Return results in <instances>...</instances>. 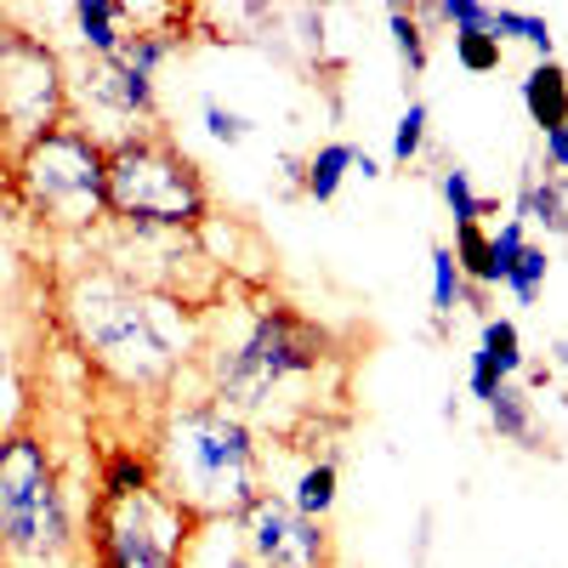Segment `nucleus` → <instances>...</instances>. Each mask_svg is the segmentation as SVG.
Masks as SVG:
<instances>
[{
    "label": "nucleus",
    "mask_w": 568,
    "mask_h": 568,
    "mask_svg": "<svg viewBox=\"0 0 568 568\" xmlns=\"http://www.w3.org/2000/svg\"><path fill=\"white\" fill-rule=\"evenodd\" d=\"M347 347L307 307L262 284H227L205 313L194 369L205 393L251 420L262 438L302 449L329 426V404L347 398Z\"/></svg>",
    "instance_id": "obj_1"
},
{
    "label": "nucleus",
    "mask_w": 568,
    "mask_h": 568,
    "mask_svg": "<svg viewBox=\"0 0 568 568\" xmlns=\"http://www.w3.org/2000/svg\"><path fill=\"white\" fill-rule=\"evenodd\" d=\"M63 18L74 34V58H114L131 34V0H74Z\"/></svg>",
    "instance_id": "obj_12"
},
{
    "label": "nucleus",
    "mask_w": 568,
    "mask_h": 568,
    "mask_svg": "<svg viewBox=\"0 0 568 568\" xmlns=\"http://www.w3.org/2000/svg\"><path fill=\"white\" fill-rule=\"evenodd\" d=\"M149 455H154L160 489L182 511H194L200 524H211V517H227L233 524L273 484L267 478V438L251 420L222 409L205 387L187 398H165Z\"/></svg>",
    "instance_id": "obj_3"
},
{
    "label": "nucleus",
    "mask_w": 568,
    "mask_h": 568,
    "mask_svg": "<svg viewBox=\"0 0 568 568\" xmlns=\"http://www.w3.org/2000/svg\"><path fill=\"white\" fill-rule=\"evenodd\" d=\"M489 415V433L511 449H524V455H540L546 449V426H540V398L524 393V382H500V393L484 404Z\"/></svg>",
    "instance_id": "obj_14"
},
{
    "label": "nucleus",
    "mask_w": 568,
    "mask_h": 568,
    "mask_svg": "<svg viewBox=\"0 0 568 568\" xmlns=\"http://www.w3.org/2000/svg\"><path fill=\"white\" fill-rule=\"evenodd\" d=\"M211 222H216L211 176L165 125L109 149V227L200 240Z\"/></svg>",
    "instance_id": "obj_5"
},
{
    "label": "nucleus",
    "mask_w": 568,
    "mask_h": 568,
    "mask_svg": "<svg viewBox=\"0 0 568 568\" xmlns=\"http://www.w3.org/2000/svg\"><path fill=\"white\" fill-rule=\"evenodd\" d=\"M517 98H524V114H529V125L540 136L557 131V125H568V69L557 58L551 63H535L524 74V85H517Z\"/></svg>",
    "instance_id": "obj_15"
},
{
    "label": "nucleus",
    "mask_w": 568,
    "mask_h": 568,
    "mask_svg": "<svg viewBox=\"0 0 568 568\" xmlns=\"http://www.w3.org/2000/svg\"><path fill=\"white\" fill-rule=\"evenodd\" d=\"M433 524H438V511L420 506V517H415V546H409V562H415V568H426V557H433Z\"/></svg>",
    "instance_id": "obj_32"
},
{
    "label": "nucleus",
    "mask_w": 568,
    "mask_h": 568,
    "mask_svg": "<svg viewBox=\"0 0 568 568\" xmlns=\"http://www.w3.org/2000/svg\"><path fill=\"white\" fill-rule=\"evenodd\" d=\"M449 40H455V63H460L466 74H500V63H506V45H500L489 29L449 34Z\"/></svg>",
    "instance_id": "obj_28"
},
{
    "label": "nucleus",
    "mask_w": 568,
    "mask_h": 568,
    "mask_svg": "<svg viewBox=\"0 0 568 568\" xmlns=\"http://www.w3.org/2000/svg\"><path fill=\"white\" fill-rule=\"evenodd\" d=\"M455 267L466 284H478V291H495V267H489V227L484 222H466L455 227V245H449Z\"/></svg>",
    "instance_id": "obj_26"
},
{
    "label": "nucleus",
    "mask_w": 568,
    "mask_h": 568,
    "mask_svg": "<svg viewBox=\"0 0 568 568\" xmlns=\"http://www.w3.org/2000/svg\"><path fill=\"white\" fill-rule=\"evenodd\" d=\"M546 278H551V251L540 240H529V251L511 262V273L500 278V291L511 296V307H540L546 296Z\"/></svg>",
    "instance_id": "obj_22"
},
{
    "label": "nucleus",
    "mask_w": 568,
    "mask_h": 568,
    "mask_svg": "<svg viewBox=\"0 0 568 568\" xmlns=\"http://www.w3.org/2000/svg\"><path fill=\"white\" fill-rule=\"evenodd\" d=\"M69 120L98 136L103 149L131 142L142 131H160V80L131 74L120 58H69Z\"/></svg>",
    "instance_id": "obj_9"
},
{
    "label": "nucleus",
    "mask_w": 568,
    "mask_h": 568,
    "mask_svg": "<svg viewBox=\"0 0 568 568\" xmlns=\"http://www.w3.org/2000/svg\"><path fill=\"white\" fill-rule=\"evenodd\" d=\"M0 568H12V562H7V557H0Z\"/></svg>",
    "instance_id": "obj_35"
},
{
    "label": "nucleus",
    "mask_w": 568,
    "mask_h": 568,
    "mask_svg": "<svg viewBox=\"0 0 568 568\" xmlns=\"http://www.w3.org/2000/svg\"><path fill=\"white\" fill-rule=\"evenodd\" d=\"M517 222L540 227L546 240H568V182L540 171V165H524V176H517V194H511V211Z\"/></svg>",
    "instance_id": "obj_13"
},
{
    "label": "nucleus",
    "mask_w": 568,
    "mask_h": 568,
    "mask_svg": "<svg viewBox=\"0 0 568 568\" xmlns=\"http://www.w3.org/2000/svg\"><path fill=\"white\" fill-rule=\"evenodd\" d=\"M433 187H438L444 211L455 216V227H466V222H484V216H489V200L478 194V182H471V171H466L460 160H444V165L433 171Z\"/></svg>",
    "instance_id": "obj_21"
},
{
    "label": "nucleus",
    "mask_w": 568,
    "mask_h": 568,
    "mask_svg": "<svg viewBox=\"0 0 568 568\" xmlns=\"http://www.w3.org/2000/svg\"><path fill=\"white\" fill-rule=\"evenodd\" d=\"M58 318L74 353L131 398H171L205 336V313L136 284L98 251L63 273Z\"/></svg>",
    "instance_id": "obj_2"
},
{
    "label": "nucleus",
    "mask_w": 568,
    "mask_h": 568,
    "mask_svg": "<svg viewBox=\"0 0 568 568\" xmlns=\"http://www.w3.org/2000/svg\"><path fill=\"white\" fill-rule=\"evenodd\" d=\"M154 455L149 444H114L98 466V495L120 500V495H142V489H154Z\"/></svg>",
    "instance_id": "obj_18"
},
{
    "label": "nucleus",
    "mask_w": 568,
    "mask_h": 568,
    "mask_svg": "<svg viewBox=\"0 0 568 568\" xmlns=\"http://www.w3.org/2000/svg\"><path fill=\"white\" fill-rule=\"evenodd\" d=\"M546 364H551V375H568V329L551 342V358H546Z\"/></svg>",
    "instance_id": "obj_34"
},
{
    "label": "nucleus",
    "mask_w": 568,
    "mask_h": 568,
    "mask_svg": "<svg viewBox=\"0 0 568 568\" xmlns=\"http://www.w3.org/2000/svg\"><path fill=\"white\" fill-rule=\"evenodd\" d=\"M200 517L182 511L160 484L142 495H98L85 511V557L91 568H187V540Z\"/></svg>",
    "instance_id": "obj_8"
},
{
    "label": "nucleus",
    "mask_w": 568,
    "mask_h": 568,
    "mask_svg": "<svg viewBox=\"0 0 568 568\" xmlns=\"http://www.w3.org/2000/svg\"><path fill=\"white\" fill-rule=\"evenodd\" d=\"M353 176H364V182H382L387 171H382V160H375V154H364V149H358V160H353Z\"/></svg>",
    "instance_id": "obj_33"
},
{
    "label": "nucleus",
    "mask_w": 568,
    "mask_h": 568,
    "mask_svg": "<svg viewBox=\"0 0 568 568\" xmlns=\"http://www.w3.org/2000/svg\"><path fill=\"white\" fill-rule=\"evenodd\" d=\"M433 23H444L455 34H471V29H489V7L484 0H433Z\"/></svg>",
    "instance_id": "obj_30"
},
{
    "label": "nucleus",
    "mask_w": 568,
    "mask_h": 568,
    "mask_svg": "<svg viewBox=\"0 0 568 568\" xmlns=\"http://www.w3.org/2000/svg\"><path fill=\"white\" fill-rule=\"evenodd\" d=\"M540 165H546L551 176H562V182H568V125H557V131H546V136H540Z\"/></svg>",
    "instance_id": "obj_31"
},
{
    "label": "nucleus",
    "mask_w": 568,
    "mask_h": 568,
    "mask_svg": "<svg viewBox=\"0 0 568 568\" xmlns=\"http://www.w3.org/2000/svg\"><path fill=\"white\" fill-rule=\"evenodd\" d=\"M200 125H205V136L216 142V149H245V142L256 136V120L240 114L233 103H222V98H200Z\"/></svg>",
    "instance_id": "obj_27"
},
{
    "label": "nucleus",
    "mask_w": 568,
    "mask_h": 568,
    "mask_svg": "<svg viewBox=\"0 0 568 568\" xmlns=\"http://www.w3.org/2000/svg\"><path fill=\"white\" fill-rule=\"evenodd\" d=\"M529 222H517V216H500V227H489V267H495V291H500V278L511 273V262L529 251Z\"/></svg>",
    "instance_id": "obj_29"
},
{
    "label": "nucleus",
    "mask_w": 568,
    "mask_h": 568,
    "mask_svg": "<svg viewBox=\"0 0 568 568\" xmlns=\"http://www.w3.org/2000/svg\"><path fill=\"white\" fill-rule=\"evenodd\" d=\"M426 142H433V109H426L420 98H409V103H404V114H398V125H393V149H387L393 171H409V165H420Z\"/></svg>",
    "instance_id": "obj_24"
},
{
    "label": "nucleus",
    "mask_w": 568,
    "mask_h": 568,
    "mask_svg": "<svg viewBox=\"0 0 568 568\" xmlns=\"http://www.w3.org/2000/svg\"><path fill=\"white\" fill-rule=\"evenodd\" d=\"M353 160H358V142H318V149L307 154V176H302V200L313 205H336L342 182L353 176Z\"/></svg>",
    "instance_id": "obj_17"
},
{
    "label": "nucleus",
    "mask_w": 568,
    "mask_h": 568,
    "mask_svg": "<svg viewBox=\"0 0 568 568\" xmlns=\"http://www.w3.org/2000/svg\"><path fill=\"white\" fill-rule=\"evenodd\" d=\"M85 551L74 489L34 426L0 438V557L12 568H69Z\"/></svg>",
    "instance_id": "obj_4"
},
{
    "label": "nucleus",
    "mask_w": 568,
    "mask_h": 568,
    "mask_svg": "<svg viewBox=\"0 0 568 568\" xmlns=\"http://www.w3.org/2000/svg\"><path fill=\"white\" fill-rule=\"evenodd\" d=\"M426 273H433V336H444L455 307L466 302V278L449 256V245H433V256H426Z\"/></svg>",
    "instance_id": "obj_23"
},
{
    "label": "nucleus",
    "mask_w": 568,
    "mask_h": 568,
    "mask_svg": "<svg viewBox=\"0 0 568 568\" xmlns=\"http://www.w3.org/2000/svg\"><path fill=\"white\" fill-rule=\"evenodd\" d=\"M187 568H262V562L245 551L240 529H233L227 517H211V524H200L194 540H187Z\"/></svg>",
    "instance_id": "obj_19"
},
{
    "label": "nucleus",
    "mask_w": 568,
    "mask_h": 568,
    "mask_svg": "<svg viewBox=\"0 0 568 568\" xmlns=\"http://www.w3.org/2000/svg\"><path fill=\"white\" fill-rule=\"evenodd\" d=\"M0 18H7V12H0Z\"/></svg>",
    "instance_id": "obj_36"
},
{
    "label": "nucleus",
    "mask_w": 568,
    "mask_h": 568,
    "mask_svg": "<svg viewBox=\"0 0 568 568\" xmlns=\"http://www.w3.org/2000/svg\"><path fill=\"white\" fill-rule=\"evenodd\" d=\"M387 34H393V52H398V69L409 80L426 74V63H433V40H426V29L415 23L409 7H387Z\"/></svg>",
    "instance_id": "obj_25"
},
{
    "label": "nucleus",
    "mask_w": 568,
    "mask_h": 568,
    "mask_svg": "<svg viewBox=\"0 0 568 568\" xmlns=\"http://www.w3.org/2000/svg\"><path fill=\"white\" fill-rule=\"evenodd\" d=\"M7 187L52 240H98L109 227V149L74 120L18 149L7 160Z\"/></svg>",
    "instance_id": "obj_6"
},
{
    "label": "nucleus",
    "mask_w": 568,
    "mask_h": 568,
    "mask_svg": "<svg viewBox=\"0 0 568 568\" xmlns=\"http://www.w3.org/2000/svg\"><path fill=\"white\" fill-rule=\"evenodd\" d=\"M471 358H478L495 382H517L524 375V364H529V353H524V329H517V318H506V313H489L484 324H478V347H471Z\"/></svg>",
    "instance_id": "obj_16"
},
{
    "label": "nucleus",
    "mask_w": 568,
    "mask_h": 568,
    "mask_svg": "<svg viewBox=\"0 0 568 568\" xmlns=\"http://www.w3.org/2000/svg\"><path fill=\"white\" fill-rule=\"evenodd\" d=\"M233 529H240L245 551H251L262 568H342L336 529L302 517L273 484H267L240 517H233Z\"/></svg>",
    "instance_id": "obj_10"
},
{
    "label": "nucleus",
    "mask_w": 568,
    "mask_h": 568,
    "mask_svg": "<svg viewBox=\"0 0 568 568\" xmlns=\"http://www.w3.org/2000/svg\"><path fill=\"white\" fill-rule=\"evenodd\" d=\"M58 125H69V52L7 12L0 18V154L12 160Z\"/></svg>",
    "instance_id": "obj_7"
},
{
    "label": "nucleus",
    "mask_w": 568,
    "mask_h": 568,
    "mask_svg": "<svg viewBox=\"0 0 568 568\" xmlns=\"http://www.w3.org/2000/svg\"><path fill=\"white\" fill-rule=\"evenodd\" d=\"M489 34H495L500 45H529L535 63H551V58H557L551 18H540V12H524V7H489Z\"/></svg>",
    "instance_id": "obj_20"
},
{
    "label": "nucleus",
    "mask_w": 568,
    "mask_h": 568,
    "mask_svg": "<svg viewBox=\"0 0 568 568\" xmlns=\"http://www.w3.org/2000/svg\"><path fill=\"white\" fill-rule=\"evenodd\" d=\"M284 500H291L302 517H313V524H329V511H336L342 500V455L336 449H302L296 471H291V484L278 489Z\"/></svg>",
    "instance_id": "obj_11"
}]
</instances>
